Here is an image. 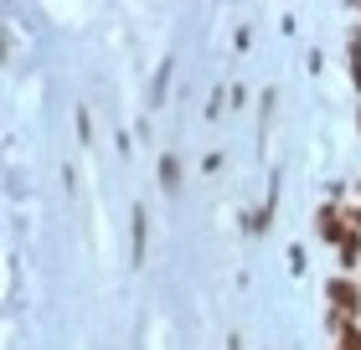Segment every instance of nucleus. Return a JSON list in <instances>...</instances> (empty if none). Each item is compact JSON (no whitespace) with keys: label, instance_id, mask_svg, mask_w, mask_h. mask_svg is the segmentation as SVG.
Masks as SVG:
<instances>
[{"label":"nucleus","instance_id":"obj_1","mask_svg":"<svg viewBox=\"0 0 361 350\" xmlns=\"http://www.w3.org/2000/svg\"><path fill=\"white\" fill-rule=\"evenodd\" d=\"M325 304H331V325H336V335H341V330L356 325V314H361V283L346 278V273L331 278V283H325Z\"/></svg>","mask_w":361,"mask_h":350},{"label":"nucleus","instance_id":"obj_2","mask_svg":"<svg viewBox=\"0 0 361 350\" xmlns=\"http://www.w3.org/2000/svg\"><path fill=\"white\" fill-rule=\"evenodd\" d=\"M315 232H320L325 242L341 247V242H346V232H351V211L346 206H320L315 211Z\"/></svg>","mask_w":361,"mask_h":350},{"label":"nucleus","instance_id":"obj_3","mask_svg":"<svg viewBox=\"0 0 361 350\" xmlns=\"http://www.w3.org/2000/svg\"><path fill=\"white\" fill-rule=\"evenodd\" d=\"M356 263H361V232L351 227L346 242H341V268H356Z\"/></svg>","mask_w":361,"mask_h":350},{"label":"nucleus","instance_id":"obj_4","mask_svg":"<svg viewBox=\"0 0 361 350\" xmlns=\"http://www.w3.org/2000/svg\"><path fill=\"white\" fill-rule=\"evenodd\" d=\"M336 350H361V325H346L341 330V345Z\"/></svg>","mask_w":361,"mask_h":350},{"label":"nucleus","instance_id":"obj_5","mask_svg":"<svg viewBox=\"0 0 361 350\" xmlns=\"http://www.w3.org/2000/svg\"><path fill=\"white\" fill-rule=\"evenodd\" d=\"M346 211H351V227L361 232V206H346Z\"/></svg>","mask_w":361,"mask_h":350},{"label":"nucleus","instance_id":"obj_6","mask_svg":"<svg viewBox=\"0 0 361 350\" xmlns=\"http://www.w3.org/2000/svg\"><path fill=\"white\" fill-rule=\"evenodd\" d=\"M356 129H361V113H356Z\"/></svg>","mask_w":361,"mask_h":350}]
</instances>
